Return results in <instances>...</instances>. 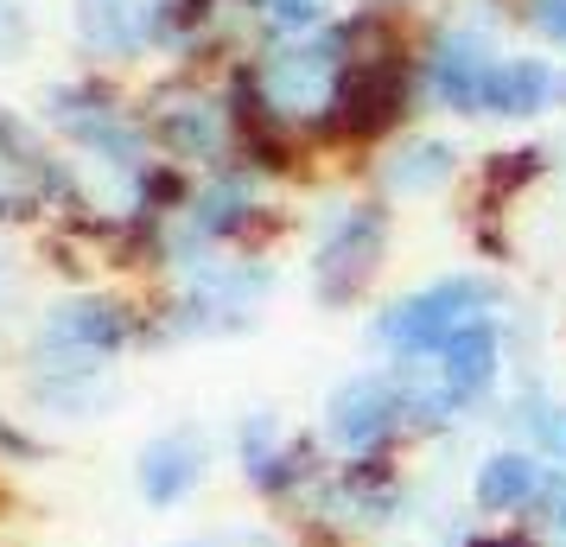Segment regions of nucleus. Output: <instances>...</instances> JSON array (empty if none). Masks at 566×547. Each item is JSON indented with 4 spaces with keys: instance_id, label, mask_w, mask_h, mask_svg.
<instances>
[{
    "instance_id": "24",
    "label": "nucleus",
    "mask_w": 566,
    "mask_h": 547,
    "mask_svg": "<svg viewBox=\"0 0 566 547\" xmlns=\"http://www.w3.org/2000/svg\"><path fill=\"white\" fill-rule=\"evenodd\" d=\"M535 528L547 535V541H566V471H554V484H547V496H541Z\"/></svg>"
},
{
    "instance_id": "6",
    "label": "nucleus",
    "mask_w": 566,
    "mask_h": 547,
    "mask_svg": "<svg viewBox=\"0 0 566 547\" xmlns=\"http://www.w3.org/2000/svg\"><path fill=\"white\" fill-rule=\"evenodd\" d=\"M39 128L71 159H115V166H154V134L140 115V90L108 71H71L39 90Z\"/></svg>"
},
{
    "instance_id": "25",
    "label": "nucleus",
    "mask_w": 566,
    "mask_h": 547,
    "mask_svg": "<svg viewBox=\"0 0 566 547\" xmlns=\"http://www.w3.org/2000/svg\"><path fill=\"white\" fill-rule=\"evenodd\" d=\"M350 7H376V13H401V20H420V13H433L439 0H350Z\"/></svg>"
},
{
    "instance_id": "2",
    "label": "nucleus",
    "mask_w": 566,
    "mask_h": 547,
    "mask_svg": "<svg viewBox=\"0 0 566 547\" xmlns=\"http://www.w3.org/2000/svg\"><path fill=\"white\" fill-rule=\"evenodd\" d=\"M281 293V261L268 249H223V255L185 261L147 287L154 306V350L172 344H223L249 338Z\"/></svg>"
},
{
    "instance_id": "4",
    "label": "nucleus",
    "mask_w": 566,
    "mask_h": 547,
    "mask_svg": "<svg viewBox=\"0 0 566 547\" xmlns=\"http://www.w3.org/2000/svg\"><path fill=\"white\" fill-rule=\"evenodd\" d=\"M134 350H154V306L128 281L57 287L39 299L20 364H128Z\"/></svg>"
},
{
    "instance_id": "10",
    "label": "nucleus",
    "mask_w": 566,
    "mask_h": 547,
    "mask_svg": "<svg viewBox=\"0 0 566 547\" xmlns=\"http://www.w3.org/2000/svg\"><path fill=\"white\" fill-rule=\"evenodd\" d=\"M318 445L332 452L337 465H357V459H401L413 452L408 440V408H401V382L388 364H363L350 376H337L318 420H312Z\"/></svg>"
},
{
    "instance_id": "14",
    "label": "nucleus",
    "mask_w": 566,
    "mask_h": 547,
    "mask_svg": "<svg viewBox=\"0 0 566 547\" xmlns=\"http://www.w3.org/2000/svg\"><path fill=\"white\" fill-rule=\"evenodd\" d=\"M547 484H554V465L515 440H496L471 459V509H478V522H535Z\"/></svg>"
},
{
    "instance_id": "21",
    "label": "nucleus",
    "mask_w": 566,
    "mask_h": 547,
    "mask_svg": "<svg viewBox=\"0 0 566 547\" xmlns=\"http://www.w3.org/2000/svg\"><path fill=\"white\" fill-rule=\"evenodd\" d=\"M510 20H515V32L535 39V52H560L566 57V0H515Z\"/></svg>"
},
{
    "instance_id": "11",
    "label": "nucleus",
    "mask_w": 566,
    "mask_h": 547,
    "mask_svg": "<svg viewBox=\"0 0 566 547\" xmlns=\"http://www.w3.org/2000/svg\"><path fill=\"white\" fill-rule=\"evenodd\" d=\"M172 7L179 0H64V32L83 71L128 77L140 64H166L172 39Z\"/></svg>"
},
{
    "instance_id": "17",
    "label": "nucleus",
    "mask_w": 566,
    "mask_h": 547,
    "mask_svg": "<svg viewBox=\"0 0 566 547\" xmlns=\"http://www.w3.org/2000/svg\"><path fill=\"white\" fill-rule=\"evenodd\" d=\"M560 172V147L554 140H522V147H496L478 159V210L471 217H503L510 204H522L535 185H547Z\"/></svg>"
},
{
    "instance_id": "1",
    "label": "nucleus",
    "mask_w": 566,
    "mask_h": 547,
    "mask_svg": "<svg viewBox=\"0 0 566 547\" xmlns=\"http://www.w3.org/2000/svg\"><path fill=\"white\" fill-rule=\"evenodd\" d=\"M344 71H350V39L332 27L312 39H261L255 52H242L223 71V90H230L242 128L286 134L306 154H325Z\"/></svg>"
},
{
    "instance_id": "23",
    "label": "nucleus",
    "mask_w": 566,
    "mask_h": 547,
    "mask_svg": "<svg viewBox=\"0 0 566 547\" xmlns=\"http://www.w3.org/2000/svg\"><path fill=\"white\" fill-rule=\"evenodd\" d=\"M45 452H52V440H45V433H32L27 414L0 408V471H13V465H39Z\"/></svg>"
},
{
    "instance_id": "26",
    "label": "nucleus",
    "mask_w": 566,
    "mask_h": 547,
    "mask_svg": "<svg viewBox=\"0 0 566 547\" xmlns=\"http://www.w3.org/2000/svg\"><path fill=\"white\" fill-rule=\"evenodd\" d=\"M554 108L566 115V57H560V83H554Z\"/></svg>"
},
{
    "instance_id": "15",
    "label": "nucleus",
    "mask_w": 566,
    "mask_h": 547,
    "mask_svg": "<svg viewBox=\"0 0 566 547\" xmlns=\"http://www.w3.org/2000/svg\"><path fill=\"white\" fill-rule=\"evenodd\" d=\"M20 395L39 420H96L122 401V364H20Z\"/></svg>"
},
{
    "instance_id": "12",
    "label": "nucleus",
    "mask_w": 566,
    "mask_h": 547,
    "mask_svg": "<svg viewBox=\"0 0 566 547\" xmlns=\"http://www.w3.org/2000/svg\"><path fill=\"white\" fill-rule=\"evenodd\" d=\"M464 159L471 154L452 134L413 122V128H401L388 147H376V154L363 159V185L382 191L388 204H420V198H446L464 179Z\"/></svg>"
},
{
    "instance_id": "13",
    "label": "nucleus",
    "mask_w": 566,
    "mask_h": 547,
    "mask_svg": "<svg viewBox=\"0 0 566 547\" xmlns=\"http://www.w3.org/2000/svg\"><path fill=\"white\" fill-rule=\"evenodd\" d=\"M210 465H217V445H210V433L198 420L159 427L154 440L134 452V496L147 509H159V516H172L210 484Z\"/></svg>"
},
{
    "instance_id": "20",
    "label": "nucleus",
    "mask_w": 566,
    "mask_h": 547,
    "mask_svg": "<svg viewBox=\"0 0 566 547\" xmlns=\"http://www.w3.org/2000/svg\"><path fill=\"white\" fill-rule=\"evenodd\" d=\"M344 20V0H255L261 39H312Z\"/></svg>"
},
{
    "instance_id": "27",
    "label": "nucleus",
    "mask_w": 566,
    "mask_h": 547,
    "mask_svg": "<svg viewBox=\"0 0 566 547\" xmlns=\"http://www.w3.org/2000/svg\"><path fill=\"white\" fill-rule=\"evenodd\" d=\"M179 547H217V535H210V541H179Z\"/></svg>"
},
{
    "instance_id": "16",
    "label": "nucleus",
    "mask_w": 566,
    "mask_h": 547,
    "mask_svg": "<svg viewBox=\"0 0 566 547\" xmlns=\"http://www.w3.org/2000/svg\"><path fill=\"white\" fill-rule=\"evenodd\" d=\"M554 83H560V57L510 45V52L496 57L490 83H484V122L528 128V122H541V115H560V108H554Z\"/></svg>"
},
{
    "instance_id": "7",
    "label": "nucleus",
    "mask_w": 566,
    "mask_h": 547,
    "mask_svg": "<svg viewBox=\"0 0 566 547\" xmlns=\"http://www.w3.org/2000/svg\"><path fill=\"white\" fill-rule=\"evenodd\" d=\"M401 459H357V465H337L332 459V471L286 516V528L300 535V547H369L395 522H408L413 516V477Z\"/></svg>"
},
{
    "instance_id": "18",
    "label": "nucleus",
    "mask_w": 566,
    "mask_h": 547,
    "mask_svg": "<svg viewBox=\"0 0 566 547\" xmlns=\"http://www.w3.org/2000/svg\"><path fill=\"white\" fill-rule=\"evenodd\" d=\"M32 313H39V299H32V255L20 249V235H0V350L27 338Z\"/></svg>"
},
{
    "instance_id": "3",
    "label": "nucleus",
    "mask_w": 566,
    "mask_h": 547,
    "mask_svg": "<svg viewBox=\"0 0 566 547\" xmlns=\"http://www.w3.org/2000/svg\"><path fill=\"white\" fill-rule=\"evenodd\" d=\"M395 261V204L369 185H337L306 210V293L318 313H357Z\"/></svg>"
},
{
    "instance_id": "8",
    "label": "nucleus",
    "mask_w": 566,
    "mask_h": 547,
    "mask_svg": "<svg viewBox=\"0 0 566 547\" xmlns=\"http://www.w3.org/2000/svg\"><path fill=\"white\" fill-rule=\"evenodd\" d=\"M140 115H147V134H154V154L166 166L191 172V179L223 172L242 154L235 103L223 77H210V71H154L140 83Z\"/></svg>"
},
{
    "instance_id": "22",
    "label": "nucleus",
    "mask_w": 566,
    "mask_h": 547,
    "mask_svg": "<svg viewBox=\"0 0 566 547\" xmlns=\"http://www.w3.org/2000/svg\"><path fill=\"white\" fill-rule=\"evenodd\" d=\"M32 52H39V13H32V0H0V71L27 64Z\"/></svg>"
},
{
    "instance_id": "29",
    "label": "nucleus",
    "mask_w": 566,
    "mask_h": 547,
    "mask_svg": "<svg viewBox=\"0 0 566 547\" xmlns=\"http://www.w3.org/2000/svg\"><path fill=\"white\" fill-rule=\"evenodd\" d=\"M554 547H566V541H554Z\"/></svg>"
},
{
    "instance_id": "5",
    "label": "nucleus",
    "mask_w": 566,
    "mask_h": 547,
    "mask_svg": "<svg viewBox=\"0 0 566 547\" xmlns=\"http://www.w3.org/2000/svg\"><path fill=\"white\" fill-rule=\"evenodd\" d=\"M503 313H515L503 274H490V267H446L433 281H420V287L382 299V306L369 313V325H363V338L376 350V364L408 369V364H427L433 350H446L464 325L503 318Z\"/></svg>"
},
{
    "instance_id": "28",
    "label": "nucleus",
    "mask_w": 566,
    "mask_h": 547,
    "mask_svg": "<svg viewBox=\"0 0 566 547\" xmlns=\"http://www.w3.org/2000/svg\"><path fill=\"white\" fill-rule=\"evenodd\" d=\"M560 172H566V134H560Z\"/></svg>"
},
{
    "instance_id": "9",
    "label": "nucleus",
    "mask_w": 566,
    "mask_h": 547,
    "mask_svg": "<svg viewBox=\"0 0 566 547\" xmlns=\"http://www.w3.org/2000/svg\"><path fill=\"white\" fill-rule=\"evenodd\" d=\"M64 217H77L71 154L39 128V115L0 103V235L52 230Z\"/></svg>"
},
{
    "instance_id": "19",
    "label": "nucleus",
    "mask_w": 566,
    "mask_h": 547,
    "mask_svg": "<svg viewBox=\"0 0 566 547\" xmlns=\"http://www.w3.org/2000/svg\"><path fill=\"white\" fill-rule=\"evenodd\" d=\"M286 440H293V427H286L274 408H242L235 427H230V465L242 471V484H249L261 465H274V452H281Z\"/></svg>"
}]
</instances>
